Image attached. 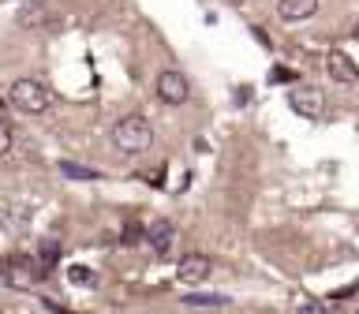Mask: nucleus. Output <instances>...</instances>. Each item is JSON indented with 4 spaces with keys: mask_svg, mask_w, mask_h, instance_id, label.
<instances>
[{
    "mask_svg": "<svg viewBox=\"0 0 359 314\" xmlns=\"http://www.w3.org/2000/svg\"><path fill=\"white\" fill-rule=\"evenodd\" d=\"M213 273V262L206 254H187V258H180V269H176V277L184 280V285H206Z\"/></svg>",
    "mask_w": 359,
    "mask_h": 314,
    "instance_id": "nucleus-5",
    "label": "nucleus"
},
{
    "mask_svg": "<svg viewBox=\"0 0 359 314\" xmlns=\"http://www.w3.org/2000/svg\"><path fill=\"white\" fill-rule=\"evenodd\" d=\"M67 280H72L75 288H94L97 285V277H94V269H90V266H72V269H67Z\"/></svg>",
    "mask_w": 359,
    "mask_h": 314,
    "instance_id": "nucleus-12",
    "label": "nucleus"
},
{
    "mask_svg": "<svg viewBox=\"0 0 359 314\" xmlns=\"http://www.w3.org/2000/svg\"><path fill=\"white\" fill-rule=\"evenodd\" d=\"M318 11V0H277V15L285 22H303Z\"/></svg>",
    "mask_w": 359,
    "mask_h": 314,
    "instance_id": "nucleus-8",
    "label": "nucleus"
},
{
    "mask_svg": "<svg viewBox=\"0 0 359 314\" xmlns=\"http://www.w3.org/2000/svg\"><path fill=\"white\" fill-rule=\"evenodd\" d=\"M355 38H359V22H355Z\"/></svg>",
    "mask_w": 359,
    "mask_h": 314,
    "instance_id": "nucleus-18",
    "label": "nucleus"
},
{
    "mask_svg": "<svg viewBox=\"0 0 359 314\" xmlns=\"http://www.w3.org/2000/svg\"><path fill=\"white\" fill-rule=\"evenodd\" d=\"M157 97L165 101V105H184L191 97V83L184 71H176V67H165L161 75H157Z\"/></svg>",
    "mask_w": 359,
    "mask_h": 314,
    "instance_id": "nucleus-4",
    "label": "nucleus"
},
{
    "mask_svg": "<svg viewBox=\"0 0 359 314\" xmlns=\"http://www.w3.org/2000/svg\"><path fill=\"white\" fill-rule=\"evenodd\" d=\"M142 235L150 240V247H154L157 254H168V251H172V243H176V228H172L165 217H154L150 224H146Z\"/></svg>",
    "mask_w": 359,
    "mask_h": 314,
    "instance_id": "nucleus-6",
    "label": "nucleus"
},
{
    "mask_svg": "<svg viewBox=\"0 0 359 314\" xmlns=\"http://www.w3.org/2000/svg\"><path fill=\"white\" fill-rule=\"evenodd\" d=\"M146 184H150V187H161L165 179H161V172H146Z\"/></svg>",
    "mask_w": 359,
    "mask_h": 314,
    "instance_id": "nucleus-15",
    "label": "nucleus"
},
{
    "mask_svg": "<svg viewBox=\"0 0 359 314\" xmlns=\"http://www.w3.org/2000/svg\"><path fill=\"white\" fill-rule=\"evenodd\" d=\"M288 109L303 120H318L325 112V97H322V90H314V86H292L288 90Z\"/></svg>",
    "mask_w": 359,
    "mask_h": 314,
    "instance_id": "nucleus-3",
    "label": "nucleus"
},
{
    "mask_svg": "<svg viewBox=\"0 0 359 314\" xmlns=\"http://www.w3.org/2000/svg\"><path fill=\"white\" fill-rule=\"evenodd\" d=\"M187 307H195V310H221V307H229V296H210V292H191V296L184 299Z\"/></svg>",
    "mask_w": 359,
    "mask_h": 314,
    "instance_id": "nucleus-9",
    "label": "nucleus"
},
{
    "mask_svg": "<svg viewBox=\"0 0 359 314\" xmlns=\"http://www.w3.org/2000/svg\"><path fill=\"white\" fill-rule=\"evenodd\" d=\"M273 83H296V71H288V67H273Z\"/></svg>",
    "mask_w": 359,
    "mask_h": 314,
    "instance_id": "nucleus-14",
    "label": "nucleus"
},
{
    "mask_svg": "<svg viewBox=\"0 0 359 314\" xmlns=\"http://www.w3.org/2000/svg\"><path fill=\"white\" fill-rule=\"evenodd\" d=\"M19 22H27V27H45V22H49V8L45 4H27L19 11Z\"/></svg>",
    "mask_w": 359,
    "mask_h": 314,
    "instance_id": "nucleus-11",
    "label": "nucleus"
},
{
    "mask_svg": "<svg viewBox=\"0 0 359 314\" xmlns=\"http://www.w3.org/2000/svg\"><path fill=\"white\" fill-rule=\"evenodd\" d=\"M112 142H116V150H123V153H142V150H150V142H154L150 120L139 116V112H131V116L116 120V128H112Z\"/></svg>",
    "mask_w": 359,
    "mask_h": 314,
    "instance_id": "nucleus-1",
    "label": "nucleus"
},
{
    "mask_svg": "<svg viewBox=\"0 0 359 314\" xmlns=\"http://www.w3.org/2000/svg\"><path fill=\"white\" fill-rule=\"evenodd\" d=\"M8 150H11V128H8V120H0V157Z\"/></svg>",
    "mask_w": 359,
    "mask_h": 314,
    "instance_id": "nucleus-13",
    "label": "nucleus"
},
{
    "mask_svg": "<svg viewBox=\"0 0 359 314\" xmlns=\"http://www.w3.org/2000/svg\"><path fill=\"white\" fill-rule=\"evenodd\" d=\"M325 67H330V75L337 78V83H344V86H359V67L352 56H344V53H330L325 56Z\"/></svg>",
    "mask_w": 359,
    "mask_h": 314,
    "instance_id": "nucleus-7",
    "label": "nucleus"
},
{
    "mask_svg": "<svg viewBox=\"0 0 359 314\" xmlns=\"http://www.w3.org/2000/svg\"><path fill=\"white\" fill-rule=\"evenodd\" d=\"M45 307H49L53 314H72V310H64V307H56V303H53V299H45Z\"/></svg>",
    "mask_w": 359,
    "mask_h": 314,
    "instance_id": "nucleus-17",
    "label": "nucleus"
},
{
    "mask_svg": "<svg viewBox=\"0 0 359 314\" xmlns=\"http://www.w3.org/2000/svg\"><path fill=\"white\" fill-rule=\"evenodd\" d=\"M251 30H255V38H258V41H262L266 49H269V38H266V30H262V27H251Z\"/></svg>",
    "mask_w": 359,
    "mask_h": 314,
    "instance_id": "nucleus-16",
    "label": "nucleus"
},
{
    "mask_svg": "<svg viewBox=\"0 0 359 314\" xmlns=\"http://www.w3.org/2000/svg\"><path fill=\"white\" fill-rule=\"evenodd\" d=\"M8 101L19 112H45L53 105V94L45 90V83H38V78H15L8 90Z\"/></svg>",
    "mask_w": 359,
    "mask_h": 314,
    "instance_id": "nucleus-2",
    "label": "nucleus"
},
{
    "mask_svg": "<svg viewBox=\"0 0 359 314\" xmlns=\"http://www.w3.org/2000/svg\"><path fill=\"white\" fill-rule=\"evenodd\" d=\"M60 172L67 179H83V184H90V179H101L97 168H86V165H75V161H60Z\"/></svg>",
    "mask_w": 359,
    "mask_h": 314,
    "instance_id": "nucleus-10",
    "label": "nucleus"
}]
</instances>
